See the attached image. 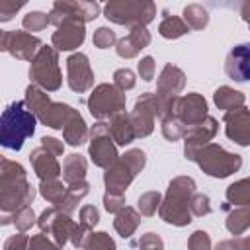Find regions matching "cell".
Wrapping results in <instances>:
<instances>
[{
    "instance_id": "41",
    "label": "cell",
    "mask_w": 250,
    "mask_h": 250,
    "mask_svg": "<svg viewBox=\"0 0 250 250\" xmlns=\"http://www.w3.org/2000/svg\"><path fill=\"white\" fill-rule=\"evenodd\" d=\"M188 205H189V213L195 215V217H205V215L211 213V199L205 193H197L195 191L189 197V203Z\"/></svg>"
},
{
    "instance_id": "21",
    "label": "cell",
    "mask_w": 250,
    "mask_h": 250,
    "mask_svg": "<svg viewBox=\"0 0 250 250\" xmlns=\"http://www.w3.org/2000/svg\"><path fill=\"white\" fill-rule=\"evenodd\" d=\"M186 88V74L180 66L168 62L162 66L158 78H156V94L164 96H180Z\"/></svg>"
},
{
    "instance_id": "26",
    "label": "cell",
    "mask_w": 250,
    "mask_h": 250,
    "mask_svg": "<svg viewBox=\"0 0 250 250\" xmlns=\"http://www.w3.org/2000/svg\"><path fill=\"white\" fill-rule=\"evenodd\" d=\"M88 191H90V184L86 180L84 182H78V184H70V186H66L64 195L61 197V201L55 207L59 211L66 213V215H72L78 209V203L88 195Z\"/></svg>"
},
{
    "instance_id": "8",
    "label": "cell",
    "mask_w": 250,
    "mask_h": 250,
    "mask_svg": "<svg viewBox=\"0 0 250 250\" xmlns=\"http://www.w3.org/2000/svg\"><path fill=\"white\" fill-rule=\"evenodd\" d=\"M125 104H127L125 92L117 90L113 84H107V82H102V84L94 86L92 94L86 100L90 115L98 121L109 119L111 115H115L119 111H125Z\"/></svg>"
},
{
    "instance_id": "54",
    "label": "cell",
    "mask_w": 250,
    "mask_h": 250,
    "mask_svg": "<svg viewBox=\"0 0 250 250\" xmlns=\"http://www.w3.org/2000/svg\"><path fill=\"white\" fill-rule=\"evenodd\" d=\"M92 230L88 229V227H84V225H74V229H72V232H70V242H72V246L74 248H82L84 246V240H86V236L90 234Z\"/></svg>"
},
{
    "instance_id": "14",
    "label": "cell",
    "mask_w": 250,
    "mask_h": 250,
    "mask_svg": "<svg viewBox=\"0 0 250 250\" xmlns=\"http://www.w3.org/2000/svg\"><path fill=\"white\" fill-rule=\"evenodd\" d=\"M207 115H209V107H207V102H205V98L201 94L189 92L186 96H178L176 98L172 117L180 119L186 127H191V125L203 121Z\"/></svg>"
},
{
    "instance_id": "25",
    "label": "cell",
    "mask_w": 250,
    "mask_h": 250,
    "mask_svg": "<svg viewBox=\"0 0 250 250\" xmlns=\"http://www.w3.org/2000/svg\"><path fill=\"white\" fill-rule=\"evenodd\" d=\"M62 139L70 146H80L88 141V125H86V121L78 109L72 113V117L62 127Z\"/></svg>"
},
{
    "instance_id": "10",
    "label": "cell",
    "mask_w": 250,
    "mask_h": 250,
    "mask_svg": "<svg viewBox=\"0 0 250 250\" xmlns=\"http://www.w3.org/2000/svg\"><path fill=\"white\" fill-rule=\"evenodd\" d=\"M102 12L98 2H74V0H55L47 18L55 27L64 20H78L82 23L94 21Z\"/></svg>"
},
{
    "instance_id": "11",
    "label": "cell",
    "mask_w": 250,
    "mask_h": 250,
    "mask_svg": "<svg viewBox=\"0 0 250 250\" xmlns=\"http://www.w3.org/2000/svg\"><path fill=\"white\" fill-rule=\"evenodd\" d=\"M74 225H76V223L70 219V215L59 211L55 205H53V207H47V209L41 211V215L37 217V227L41 229L43 234H47V236L55 242V246H57L59 250L64 248V244L68 242Z\"/></svg>"
},
{
    "instance_id": "32",
    "label": "cell",
    "mask_w": 250,
    "mask_h": 250,
    "mask_svg": "<svg viewBox=\"0 0 250 250\" xmlns=\"http://www.w3.org/2000/svg\"><path fill=\"white\" fill-rule=\"evenodd\" d=\"M182 20L189 29H203L209 23V12L201 4H188L182 12Z\"/></svg>"
},
{
    "instance_id": "24",
    "label": "cell",
    "mask_w": 250,
    "mask_h": 250,
    "mask_svg": "<svg viewBox=\"0 0 250 250\" xmlns=\"http://www.w3.org/2000/svg\"><path fill=\"white\" fill-rule=\"evenodd\" d=\"M107 131L111 141L115 143V146H127L135 141V131H133V123L127 111H119L115 115H111L107 119Z\"/></svg>"
},
{
    "instance_id": "3",
    "label": "cell",
    "mask_w": 250,
    "mask_h": 250,
    "mask_svg": "<svg viewBox=\"0 0 250 250\" xmlns=\"http://www.w3.org/2000/svg\"><path fill=\"white\" fill-rule=\"evenodd\" d=\"M195 180L189 176H176L170 180L168 189L158 205V215L164 223L174 227H188L191 223L189 197L195 193Z\"/></svg>"
},
{
    "instance_id": "47",
    "label": "cell",
    "mask_w": 250,
    "mask_h": 250,
    "mask_svg": "<svg viewBox=\"0 0 250 250\" xmlns=\"http://www.w3.org/2000/svg\"><path fill=\"white\" fill-rule=\"evenodd\" d=\"M137 246H139L141 250H164V240H162L156 232H145V234L139 238Z\"/></svg>"
},
{
    "instance_id": "40",
    "label": "cell",
    "mask_w": 250,
    "mask_h": 250,
    "mask_svg": "<svg viewBox=\"0 0 250 250\" xmlns=\"http://www.w3.org/2000/svg\"><path fill=\"white\" fill-rule=\"evenodd\" d=\"M49 25V18L45 12H39V10H33V12H27L21 20V27L23 31L31 33V31H41Z\"/></svg>"
},
{
    "instance_id": "48",
    "label": "cell",
    "mask_w": 250,
    "mask_h": 250,
    "mask_svg": "<svg viewBox=\"0 0 250 250\" xmlns=\"http://www.w3.org/2000/svg\"><path fill=\"white\" fill-rule=\"evenodd\" d=\"M215 250H250V238L248 236H234L229 240H221Z\"/></svg>"
},
{
    "instance_id": "56",
    "label": "cell",
    "mask_w": 250,
    "mask_h": 250,
    "mask_svg": "<svg viewBox=\"0 0 250 250\" xmlns=\"http://www.w3.org/2000/svg\"><path fill=\"white\" fill-rule=\"evenodd\" d=\"M6 51V31L0 29V53Z\"/></svg>"
},
{
    "instance_id": "43",
    "label": "cell",
    "mask_w": 250,
    "mask_h": 250,
    "mask_svg": "<svg viewBox=\"0 0 250 250\" xmlns=\"http://www.w3.org/2000/svg\"><path fill=\"white\" fill-rule=\"evenodd\" d=\"M137 84V78H135V72L131 68H117L113 72V86L121 92H127V90H133Z\"/></svg>"
},
{
    "instance_id": "50",
    "label": "cell",
    "mask_w": 250,
    "mask_h": 250,
    "mask_svg": "<svg viewBox=\"0 0 250 250\" xmlns=\"http://www.w3.org/2000/svg\"><path fill=\"white\" fill-rule=\"evenodd\" d=\"M137 72L139 76L145 80V82H150L154 78V72H156V64H154V59L152 57H143L137 64Z\"/></svg>"
},
{
    "instance_id": "39",
    "label": "cell",
    "mask_w": 250,
    "mask_h": 250,
    "mask_svg": "<svg viewBox=\"0 0 250 250\" xmlns=\"http://www.w3.org/2000/svg\"><path fill=\"white\" fill-rule=\"evenodd\" d=\"M12 225L18 229V232H25V230H29L33 225H37V217H35V211L31 209V205L20 207V209L14 213Z\"/></svg>"
},
{
    "instance_id": "12",
    "label": "cell",
    "mask_w": 250,
    "mask_h": 250,
    "mask_svg": "<svg viewBox=\"0 0 250 250\" xmlns=\"http://www.w3.org/2000/svg\"><path fill=\"white\" fill-rule=\"evenodd\" d=\"M135 139H145L154 131V119L158 117V105H156V96L154 92H143L137 102L133 111L129 113Z\"/></svg>"
},
{
    "instance_id": "29",
    "label": "cell",
    "mask_w": 250,
    "mask_h": 250,
    "mask_svg": "<svg viewBox=\"0 0 250 250\" xmlns=\"http://www.w3.org/2000/svg\"><path fill=\"white\" fill-rule=\"evenodd\" d=\"M213 102L219 109L223 111H230V109H236V107H242L244 102H246V96L240 92V90H234L230 86H219L213 94Z\"/></svg>"
},
{
    "instance_id": "1",
    "label": "cell",
    "mask_w": 250,
    "mask_h": 250,
    "mask_svg": "<svg viewBox=\"0 0 250 250\" xmlns=\"http://www.w3.org/2000/svg\"><path fill=\"white\" fill-rule=\"evenodd\" d=\"M35 188L27 182L25 168L8 158H0V209L16 213L20 207L33 203Z\"/></svg>"
},
{
    "instance_id": "20",
    "label": "cell",
    "mask_w": 250,
    "mask_h": 250,
    "mask_svg": "<svg viewBox=\"0 0 250 250\" xmlns=\"http://www.w3.org/2000/svg\"><path fill=\"white\" fill-rule=\"evenodd\" d=\"M150 31L146 27H129V33L121 39H117L115 43V53L121 59H135L145 47L150 45Z\"/></svg>"
},
{
    "instance_id": "2",
    "label": "cell",
    "mask_w": 250,
    "mask_h": 250,
    "mask_svg": "<svg viewBox=\"0 0 250 250\" xmlns=\"http://www.w3.org/2000/svg\"><path fill=\"white\" fill-rule=\"evenodd\" d=\"M37 117L25 107L23 100H16L0 113V146L20 150L23 143L33 137Z\"/></svg>"
},
{
    "instance_id": "18",
    "label": "cell",
    "mask_w": 250,
    "mask_h": 250,
    "mask_svg": "<svg viewBox=\"0 0 250 250\" xmlns=\"http://www.w3.org/2000/svg\"><path fill=\"white\" fill-rule=\"evenodd\" d=\"M223 123H225V133L232 143H236L238 146L250 145V109L246 105L225 111Z\"/></svg>"
},
{
    "instance_id": "36",
    "label": "cell",
    "mask_w": 250,
    "mask_h": 250,
    "mask_svg": "<svg viewBox=\"0 0 250 250\" xmlns=\"http://www.w3.org/2000/svg\"><path fill=\"white\" fill-rule=\"evenodd\" d=\"M84 250H117L115 240L105 232V230H98V232H90L84 240Z\"/></svg>"
},
{
    "instance_id": "31",
    "label": "cell",
    "mask_w": 250,
    "mask_h": 250,
    "mask_svg": "<svg viewBox=\"0 0 250 250\" xmlns=\"http://www.w3.org/2000/svg\"><path fill=\"white\" fill-rule=\"evenodd\" d=\"M158 33L164 39H178V37L189 33V27L184 23V20L180 16H170L168 12H164L162 21L158 23Z\"/></svg>"
},
{
    "instance_id": "9",
    "label": "cell",
    "mask_w": 250,
    "mask_h": 250,
    "mask_svg": "<svg viewBox=\"0 0 250 250\" xmlns=\"http://www.w3.org/2000/svg\"><path fill=\"white\" fill-rule=\"evenodd\" d=\"M88 156L98 168H109L117 158V146L109 137L107 123L98 121L88 129Z\"/></svg>"
},
{
    "instance_id": "38",
    "label": "cell",
    "mask_w": 250,
    "mask_h": 250,
    "mask_svg": "<svg viewBox=\"0 0 250 250\" xmlns=\"http://www.w3.org/2000/svg\"><path fill=\"white\" fill-rule=\"evenodd\" d=\"M162 201V195L160 191H145L139 195V201H137V211L139 215L143 217H152L156 211H158V205Z\"/></svg>"
},
{
    "instance_id": "57",
    "label": "cell",
    "mask_w": 250,
    "mask_h": 250,
    "mask_svg": "<svg viewBox=\"0 0 250 250\" xmlns=\"http://www.w3.org/2000/svg\"><path fill=\"white\" fill-rule=\"evenodd\" d=\"M0 158H2V154H0Z\"/></svg>"
},
{
    "instance_id": "42",
    "label": "cell",
    "mask_w": 250,
    "mask_h": 250,
    "mask_svg": "<svg viewBox=\"0 0 250 250\" xmlns=\"http://www.w3.org/2000/svg\"><path fill=\"white\" fill-rule=\"evenodd\" d=\"M92 43H94V47H98V49H109V47H113V45L117 43V35H115L113 29L102 25V27H98V29L94 31Z\"/></svg>"
},
{
    "instance_id": "49",
    "label": "cell",
    "mask_w": 250,
    "mask_h": 250,
    "mask_svg": "<svg viewBox=\"0 0 250 250\" xmlns=\"http://www.w3.org/2000/svg\"><path fill=\"white\" fill-rule=\"evenodd\" d=\"M80 225H84V227H88L90 230L100 223V211L94 207V205H84L82 209H80V221H78Z\"/></svg>"
},
{
    "instance_id": "28",
    "label": "cell",
    "mask_w": 250,
    "mask_h": 250,
    "mask_svg": "<svg viewBox=\"0 0 250 250\" xmlns=\"http://www.w3.org/2000/svg\"><path fill=\"white\" fill-rule=\"evenodd\" d=\"M86 172H88V162L82 154H76V152L68 154L62 162V168H61V174H62V180L66 182V186L84 182Z\"/></svg>"
},
{
    "instance_id": "17",
    "label": "cell",
    "mask_w": 250,
    "mask_h": 250,
    "mask_svg": "<svg viewBox=\"0 0 250 250\" xmlns=\"http://www.w3.org/2000/svg\"><path fill=\"white\" fill-rule=\"evenodd\" d=\"M41 47L43 41L33 33H27L23 29L6 31V51L18 61H31Z\"/></svg>"
},
{
    "instance_id": "6",
    "label": "cell",
    "mask_w": 250,
    "mask_h": 250,
    "mask_svg": "<svg viewBox=\"0 0 250 250\" xmlns=\"http://www.w3.org/2000/svg\"><path fill=\"white\" fill-rule=\"evenodd\" d=\"M193 162L211 178H229L242 168V156L236 152H229L217 143H207L201 146L193 158Z\"/></svg>"
},
{
    "instance_id": "16",
    "label": "cell",
    "mask_w": 250,
    "mask_h": 250,
    "mask_svg": "<svg viewBox=\"0 0 250 250\" xmlns=\"http://www.w3.org/2000/svg\"><path fill=\"white\" fill-rule=\"evenodd\" d=\"M86 39V27L78 20H64L57 25V29L51 35V47L59 51H74L78 49Z\"/></svg>"
},
{
    "instance_id": "51",
    "label": "cell",
    "mask_w": 250,
    "mask_h": 250,
    "mask_svg": "<svg viewBox=\"0 0 250 250\" xmlns=\"http://www.w3.org/2000/svg\"><path fill=\"white\" fill-rule=\"evenodd\" d=\"M27 250H59L55 246V242L47 236V234H33L27 242Z\"/></svg>"
},
{
    "instance_id": "55",
    "label": "cell",
    "mask_w": 250,
    "mask_h": 250,
    "mask_svg": "<svg viewBox=\"0 0 250 250\" xmlns=\"http://www.w3.org/2000/svg\"><path fill=\"white\" fill-rule=\"evenodd\" d=\"M12 221H14V215L8 213V211H4V209H0V227L12 225Z\"/></svg>"
},
{
    "instance_id": "23",
    "label": "cell",
    "mask_w": 250,
    "mask_h": 250,
    "mask_svg": "<svg viewBox=\"0 0 250 250\" xmlns=\"http://www.w3.org/2000/svg\"><path fill=\"white\" fill-rule=\"evenodd\" d=\"M76 109L68 104H62V102H49L43 111L37 115V121H41L45 127H51V129H57V131H62V127L66 125V121L72 117Z\"/></svg>"
},
{
    "instance_id": "4",
    "label": "cell",
    "mask_w": 250,
    "mask_h": 250,
    "mask_svg": "<svg viewBox=\"0 0 250 250\" xmlns=\"http://www.w3.org/2000/svg\"><path fill=\"white\" fill-rule=\"evenodd\" d=\"M146 164V154L141 148H129L125 154H119V158L105 168L104 172V186L109 193H125L131 182L139 176V172Z\"/></svg>"
},
{
    "instance_id": "35",
    "label": "cell",
    "mask_w": 250,
    "mask_h": 250,
    "mask_svg": "<svg viewBox=\"0 0 250 250\" xmlns=\"http://www.w3.org/2000/svg\"><path fill=\"white\" fill-rule=\"evenodd\" d=\"M37 188H39L41 197H43L45 201L53 203V205H57V203L61 201V197L64 195V189H66V186H64L59 178H53V180H41Z\"/></svg>"
},
{
    "instance_id": "33",
    "label": "cell",
    "mask_w": 250,
    "mask_h": 250,
    "mask_svg": "<svg viewBox=\"0 0 250 250\" xmlns=\"http://www.w3.org/2000/svg\"><path fill=\"white\" fill-rule=\"evenodd\" d=\"M225 197L232 207L250 205V182L244 178V180H238V182L230 184L225 191Z\"/></svg>"
},
{
    "instance_id": "27",
    "label": "cell",
    "mask_w": 250,
    "mask_h": 250,
    "mask_svg": "<svg viewBox=\"0 0 250 250\" xmlns=\"http://www.w3.org/2000/svg\"><path fill=\"white\" fill-rule=\"evenodd\" d=\"M139 225H141V215L135 207L125 205L121 211L115 213L113 229L121 238H131L135 234V230L139 229Z\"/></svg>"
},
{
    "instance_id": "15",
    "label": "cell",
    "mask_w": 250,
    "mask_h": 250,
    "mask_svg": "<svg viewBox=\"0 0 250 250\" xmlns=\"http://www.w3.org/2000/svg\"><path fill=\"white\" fill-rule=\"evenodd\" d=\"M66 82L72 92L84 94L94 86V72L84 53H72L66 59Z\"/></svg>"
},
{
    "instance_id": "44",
    "label": "cell",
    "mask_w": 250,
    "mask_h": 250,
    "mask_svg": "<svg viewBox=\"0 0 250 250\" xmlns=\"http://www.w3.org/2000/svg\"><path fill=\"white\" fill-rule=\"evenodd\" d=\"M25 6V0H0V23L12 21L14 16Z\"/></svg>"
},
{
    "instance_id": "37",
    "label": "cell",
    "mask_w": 250,
    "mask_h": 250,
    "mask_svg": "<svg viewBox=\"0 0 250 250\" xmlns=\"http://www.w3.org/2000/svg\"><path fill=\"white\" fill-rule=\"evenodd\" d=\"M186 125L176 119V117H166V119H160V131H162V137L170 143H176L180 139H184L186 135Z\"/></svg>"
},
{
    "instance_id": "52",
    "label": "cell",
    "mask_w": 250,
    "mask_h": 250,
    "mask_svg": "<svg viewBox=\"0 0 250 250\" xmlns=\"http://www.w3.org/2000/svg\"><path fill=\"white\" fill-rule=\"evenodd\" d=\"M27 242H29V236L25 232H18V234H12L10 238H6L4 250H27Z\"/></svg>"
},
{
    "instance_id": "22",
    "label": "cell",
    "mask_w": 250,
    "mask_h": 250,
    "mask_svg": "<svg viewBox=\"0 0 250 250\" xmlns=\"http://www.w3.org/2000/svg\"><path fill=\"white\" fill-rule=\"evenodd\" d=\"M29 160L33 166L35 176L41 180H53L61 176V164L57 160V156H53L51 152H47L43 146H37L29 152Z\"/></svg>"
},
{
    "instance_id": "34",
    "label": "cell",
    "mask_w": 250,
    "mask_h": 250,
    "mask_svg": "<svg viewBox=\"0 0 250 250\" xmlns=\"http://www.w3.org/2000/svg\"><path fill=\"white\" fill-rule=\"evenodd\" d=\"M51 102V98H49V94L45 92V90H41V88H37L35 84H29L27 88H25V98H23V104H25V107L37 117L41 111H43V107L47 105Z\"/></svg>"
},
{
    "instance_id": "46",
    "label": "cell",
    "mask_w": 250,
    "mask_h": 250,
    "mask_svg": "<svg viewBox=\"0 0 250 250\" xmlns=\"http://www.w3.org/2000/svg\"><path fill=\"white\" fill-rule=\"evenodd\" d=\"M102 203H104V209L107 211V213H117V211H121L123 207H125V193H109V191H105L104 193V197H102Z\"/></svg>"
},
{
    "instance_id": "19",
    "label": "cell",
    "mask_w": 250,
    "mask_h": 250,
    "mask_svg": "<svg viewBox=\"0 0 250 250\" xmlns=\"http://www.w3.org/2000/svg\"><path fill=\"white\" fill-rule=\"evenodd\" d=\"M225 72L234 82H246L250 78V45H234L225 57Z\"/></svg>"
},
{
    "instance_id": "5",
    "label": "cell",
    "mask_w": 250,
    "mask_h": 250,
    "mask_svg": "<svg viewBox=\"0 0 250 250\" xmlns=\"http://www.w3.org/2000/svg\"><path fill=\"white\" fill-rule=\"evenodd\" d=\"M104 16L127 27H146L156 16V4L150 0H109L104 6Z\"/></svg>"
},
{
    "instance_id": "53",
    "label": "cell",
    "mask_w": 250,
    "mask_h": 250,
    "mask_svg": "<svg viewBox=\"0 0 250 250\" xmlns=\"http://www.w3.org/2000/svg\"><path fill=\"white\" fill-rule=\"evenodd\" d=\"M41 146L47 150V152H51L53 156H61L62 152H64V145H62V141H59V139H55V137H41Z\"/></svg>"
},
{
    "instance_id": "13",
    "label": "cell",
    "mask_w": 250,
    "mask_h": 250,
    "mask_svg": "<svg viewBox=\"0 0 250 250\" xmlns=\"http://www.w3.org/2000/svg\"><path fill=\"white\" fill-rule=\"evenodd\" d=\"M217 131H219V121L213 115H207L203 121L188 127L186 135H184V156L193 162L197 150L201 146H205L207 143H211L215 139Z\"/></svg>"
},
{
    "instance_id": "7",
    "label": "cell",
    "mask_w": 250,
    "mask_h": 250,
    "mask_svg": "<svg viewBox=\"0 0 250 250\" xmlns=\"http://www.w3.org/2000/svg\"><path fill=\"white\" fill-rule=\"evenodd\" d=\"M29 80L45 92H57L62 86L59 53L51 45H43L29 61Z\"/></svg>"
},
{
    "instance_id": "30",
    "label": "cell",
    "mask_w": 250,
    "mask_h": 250,
    "mask_svg": "<svg viewBox=\"0 0 250 250\" xmlns=\"http://www.w3.org/2000/svg\"><path fill=\"white\" fill-rule=\"evenodd\" d=\"M225 227L230 234L234 236H240L248 230L250 227V207L248 205H242V207H234L227 219H225Z\"/></svg>"
},
{
    "instance_id": "45",
    "label": "cell",
    "mask_w": 250,
    "mask_h": 250,
    "mask_svg": "<svg viewBox=\"0 0 250 250\" xmlns=\"http://www.w3.org/2000/svg\"><path fill=\"white\" fill-rule=\"evenodd\" d=\"M188 250H211V236L207 230H193L188 238Z\"/></svg>"
}]
</instances>
